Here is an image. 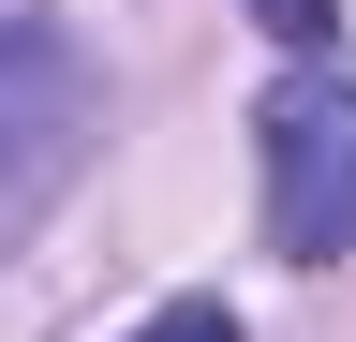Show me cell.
<instances>
[{
	"instance_id": "6da1fadb",
	"label": "cell",
	"mask_w": 356,
	"mask_h": 342,
	"mask_svg": "<svg viewBox=\"0 0 356 342\" xmlns=\"http://www.w3.org/2000/svg\"><path fill=\"white\" fill-rule=\"evenodd\" d=\"M89 134H104V75L60 30V0H0V253L74 194Z\"/></svg>"
},
{
	"instance_id": "7a4b0ae2",
	"label": "cell",
	"mask_w": 356,
	"mask_h": 342,
	"mask_svg": "<svg viewBox=\"0 0 356 342\" xmlns=\"http://www.w3.org/2000/svg\"><path fill=\"white\" fill-rule=\"evenodd\" d=\"M252 149H267V238L297 268L356 253V75H282L252 104Z\"/></svg>"
},
{
	"instance_id": "3957f363",
	"label": "cell",
	"mask_w": 356,
	"mask_h": 342,
	"mask_svg": "<svg viewBox=\"0 0 356 342\" xmlns=\"http://www.w3.org/2000/svg\"><path fill=\"white\" fill-rule=\"evenodd\" d=\"M267 45H341V0H252Z\"/></svg>"
},
{
	"instance_id": "277c9868",
	"label": "cell",
	"mask_w": 356,
	"mask_h": 342,
	"mask_svg": "<svg viewBox=\"0 0 356 342\" xmlns=\"http://www.w3.org/2000/svg\"><path fill=\"white\" fill-rule=\"evenodd\" d=\"M134 342H238V313H222V297H163Z\"/></svg>"
}]
</instances>
